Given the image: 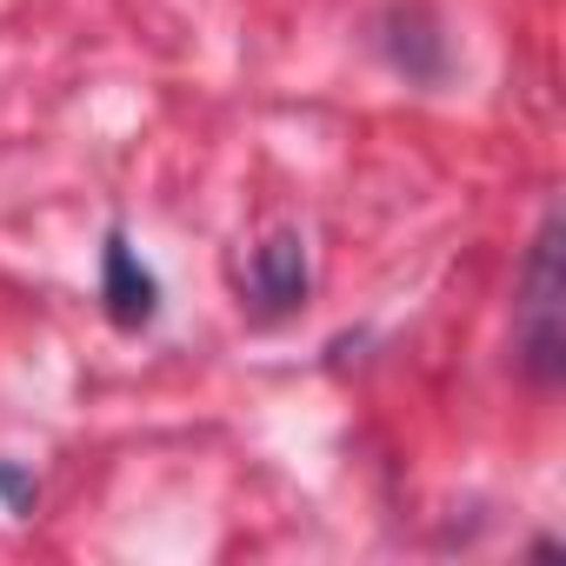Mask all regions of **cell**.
<instances>
[{"label": "cell", "instance_id": "6da1fadb", "mask_svg": "<svg viewBox=\"0 0 566 566\" xmlns=\"http://www.w3.org/2000/svg\"><path fill=\"white\" fill-rule=\"evenodd\" d=\"M520 360L533 380H559V354H566V321H559V220L539 227L526 280H520V321H513Z\"/></svg>", "mask_w": 566, "mask_h": 566}, {"label": "cell", "instance_id": "277c9868", "mask_svg": "<svg viewBox=\"0 0 566 566\" xmlns=\"http://www.w3.org/2000/svg\"><path fill=\"white\" fill-rule=\"evenodd\" d=\"M0 493H8L14 506H28V500H34V486H28V480H21L14 467H0Z\"/></svg>", "mask_w": 566, "mask_h": 566}, {"label": "cell", "instance_id": "3957f363", "mask_svg": "<svg viewBox=\"0 0 566 566\" xmlns=\"http://www.w3.org/2000/svg\"><path fill=\"white\" fill-rule=\"evenodd\" d=\"M253 294L273 307V314H287L301 294H307V247L294 233H280L253 253Z\"/></svg>", "mask_w": 566, "mask_h": 566}, {"label": "cell", "instance_id": "7a4b0ae2", "mask_svg": "<svg viewBox=\"0 0 566 566\" xmlns=\"http://www.w3.org/2000/svg\"><path fill=\"white\" fill-rule=\"evenodd\" d=\"M101 301H107V321L120 334H140L160 314V280L140 266L127 233H107V247H101Z\"/></svg>", "mask_w": 566, "mask_h": 566}]
</instances>
